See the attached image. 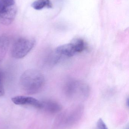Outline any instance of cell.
I'll return each instance as SVG.
<instances>
[{
    "label": "cell",
    "mask_w": 129,
    "mask_h": 129,
    "mask_svg": "<svg viewBox=\"0 0 129 129\" xmlns=\"http://www.w3.org/2000/svg\"><path fill=\"white\" fill-rule=\"evenodd\" d=\"M45 80L43 74L35 69L25 71L20 79L19 85L22 91L29 95L38 93L43 89Z\"/></svg>",
    "instance_id": "cell-1"
},
{
    "label": "cell",
    "mask_w": 129,
    "mask_h": 129,
    "mask_svg": "<svg viewBox=\"0 0 129 129\" xmlns=\"http://www.w3.org/2000/svg\"><path fill=\"white\" fill-rule=\"evenodd\" d=\"M83 112L84 108L79 105L61 113L56 120V127L60 129L71 128L80 120Z\"/></svg>",
    "instance_id": "cell-2"
},
{
    "label": "cell",
    "mask_w": 129,
    "mask_h": 129,
    "mask_svg": "<svg viewBox=\"0 0 129 129\" xmlns=\"http://www.w3.org/2000/svg\"><path fill=\"white\" fill-rule=\"evenodd\" d=\"M64 89L65 94L69 98H86L90 93L89 86L79 80L69 81L66 83Z\"/></svg>",
    "instance_id": "cell-3"
},
{
    "label": "cell",
    "mask_w": 129,
    "mask_h": 129,
    "mask_svg": "<svg viewBox=\"0 0 129 129\" xmlns=\"http://www.w3.org/2000/svg\"><path fill=\"white\" fill-rule=\"evenodd\" d=\"M17 10L14 0H0V23L8 25L12 23Z\"/></svg>",
    "instance_id": "cell-4"
},
{
    "label": "cell",
    "mask_w": 129,
    "mask_h": 129,
    "mask_svg": "<svg viewBox=\"0 0 129 129\" xmlns=\"http://www.w3.org/2000/svg\"><path fill=\"white\" fill-rule=\"evenodd\" d=\"M36 41L35 39L21 38L17 39L11 49V55L14 58L21 59L26 56L34 47Z\"/></svg>",
    "instance_id": "cell-5"
},
{
    "label": "cell",
    "mask_w": 129,
    "mask_h": 129,
    "mask_svg": "<svg viewBox=\"0 0 129 129\" xmlns=\"http://www.w3.org/2000/svg\"><path fill=\"white\" fill-rule=\"evenodd\" d=\"M12 102L17 105L32 106L39 109L42 108V102L36 99L29 96L19 95L11 99Z\"/></svg>",
    "instance_id": "cell-6"
},
{
    "label": "cell",
    "mask_w": 129,
    "mask_h": 129,
    "mask_svg": "<svg viewBox=\"0 0 129 129\" xmlns=\"http://www.w3.org/2000/svg\"><path fill=\"white\" fill-rule=\"evenodd\" d=\"M55 53L60 56L72 57L78 53L75 45L72 42L58 46L55 49Z\"/></svg>",
    "instance_id": "cell-7"
},
{
    "label": "cell",
    "mask_w": 129,
    "mask_h": 129,
    "mask_svg": "<svg viewBox=\"0 0 129 129\" xmlns=\"http://www.w3.org/2000/svg\"><path fill=\"white\" fill-rule=\"evenodd\" d=\"M42 102V108L52 113H58L62 110V107L60 103L51 100H46Z\"/></svg>",
    "instance_id": "cell-8"
},
{
    "label": "cell",
    "mask_w": 129,
    "mask_h": 129,
    "mask_svg": "<svg viewBox=\"0 0 129 129\" xmlns=\"http://www.w3.org/2000/svg\"><path fill=\"white\" fill-rule=\"evenodd\" d=\"M9 38L5 35L0 36V63L4 58L9 45Z\"/></svg>",
    "instance_id": "cell-9"
},
{
    "label": "cell",
    "mask_w": 129,
    "mask_h": 129,
    "mask_svg": "<svg viewBox=\"0 0 129 129\" xmlns=\"http://www.w3.org/2000/svg\"><path fill=\"white\" fill-rule=\"evenodd\" d=\"M31 6L33 9L39 10L44 8H52L53 5L50 0H36Z\"/></svg>",
    "instance_id": "cell-10"
},
{
    "label": "cell",
    "mask_w": 129,
    "mask_h": 129,
    "mask_svg": "<svg viewBox=\"0 0 129 129\" xmlns=\"http://www.w3.org/2000/svg\"><path fill=\"white\" fill-rule=\"evenodd\" d=\"M72 42L75 45L78 53L82 52L86 48V44L82 39H75Z\"/></svg>",
    "instance_id": "cell-11"
},
{
    "label": "cell",
    "mask_w": 129,
    "mask_h": 129,
    "mask_svg": "<svg viewBox=\"0 0 129 129\" xmlns=\"http://www.w3.org/2000/svg\"><path fill=\"white\" fill-rule=\"evenodd\" d=\"M94 129H108L103 120L100 119L97 122L96 127Z\"/></svg>",
    "instance_id": "cell-12"
},
{
    "label": "cell",
    "mask_w": 129,
    "mask_h": 129,
    "mask_svg": "<svg viewBox=\"0 0 129 129\" xmlns=\"http://www.w3.org/2000/svg\"><path fill=\"white\" fill-rule=\"evenodd\" d=\"M5 91L2 81V76L0 72V97L3 96L4 95Z\"/></svg>",
    "instance_id": "cell-13"
},
{
    "label": "cell",
    "mask_w": 129,
    "mask_h": 129,
    "mask_svg": "<svg viewBox=\"0 0 129 129\" xmlns=\"http://www.w3.org/2000/svg\"></svg>",
    "instance_id": "cell-14"
}]
</instances>
